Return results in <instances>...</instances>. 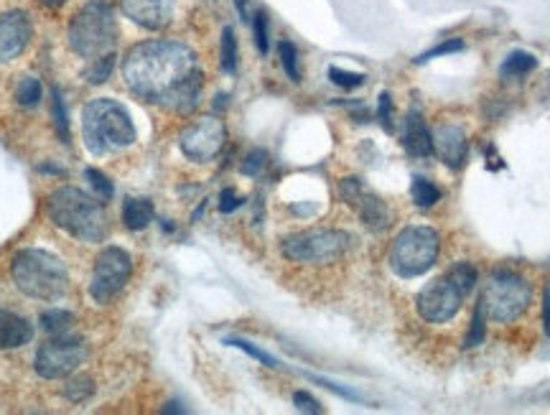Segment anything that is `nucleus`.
Listing matches in <instances>:
<instances>
[{
    "mask_svg": "<svg viewBox=\"0 0 550 415\" xmlns=\"http://www.w3.org/2000/svg\"><path fill=\"white\" fill-rule=\"evenodd\" d=\"M278 51H281V62H283V69H286L288 77H291L293 82H301V69H298L296 46H293L291 41H283V44L278 46Z\"/></svg>",
    "mask_w": 550,
    "mask_h": 415,
    "instance_id": "30",
    "label": "nucleus"
},
{
    "mask_svg": "<svg viewBox=\"0 0 550 415\" xmlns=\"http://www.w3.org/2000/svg\"><path fill=\"white\" fill-rule=\"evenodd\" d=\"M82 138L92 156L120 151L135 143L133 120L118 102L100 97V100L87 102L82 110Z\"/></svg>",
    "mask_w": 550,
    "mask_h": 415,
    "instance_id": "3",
    "label": "nucleus"
},
{
    "mask_svg": "<svg viewBox=\"0 0 550 415\" xmlns=\"http://www.w3.org/2000/svg\"><path fill=\"white\" fill-rule=\"evenodd\" d=\"M237 13H240L242 21H250V11H247V0H235Z\"/></svg>",
    "mask_w": 550,
    "mask_h": 415,
    "instance_id": "41",
    "label": "nucleus"
},
{
    "mask_svg": "<svg viewBox=\"0 0 550 415\" xmlns=\"http://www.w3.org/2000/svg\"><path fill=\"white\" fill-rule=\"evenodd\" d=\"M16 100L23 107H34L41 100V82L36 77H23L16 87Z\"/></svg>",
    "mask_w": 550,
    "mask_h": 415,
    "instance_id": "25",
    "label": "nucleus"
},
{
    "mask_svg": "<svg viewBox=\"0 0 550 415\" xmlns=\"http://www.w3.org/2000/svg\"><path fill=\"white\" fill-rule=\"evenodd\" d=\"M179 0H123V13L148 31H161L171 23Z\"/></svg>",
    "mask_w": 550,
    "mask_h": 415,
    "instance_id": "15",
    "label": "nucleus"
},
{
    "mask_svg": "<svg viewBox=\"0 0 550 415\" xmlns=\"http://www.w3.org/2000/svg\"><path fill=\"white\" fill-rule=\"evenodd\" d=\"M123 79L135 97L174 113H191L202 95L197 54L179 41L133 46L123 62Z\"/></svg>",
    "mask_w": 550,
    "mask_h": 415,
    "instance_id": "1",
    "label": "nucleus"
},
{
    "mask_svg": "<svg viewBox=\"0 0 550 415\" xmlns=\"http://www.w3.org/2000/svg\"><path fill=\"white\" fill-rule=\"evenodd\" d=\"M543 324H545V331L550 334V288L543 296Z\"/></svg>",
    "mask_w": 550,
    "mask_h": 415,
    "instance_id": "40",
    "label": "nucleus"
},
{
    "mask_svg": "<svg viewBox=\"0 0 550 415\" xmlns=\"http://www.w3.org/2000/svg\"><path fill=\"white\" fill-rule=\"evenodd\" d=\"M464 293L459 291L449 275L444 278H436L433 283H428L416 298L418 314L423 321H431V324H444V321L454 319L461 309V301H464Z\"/></svg>",
    "mask_w": 550,
    "mask_h": 415,
    "instance_id": "11",
    "label": "nucleus"
},
{
    "mask_svg": "<svg viewBox=\"0 0 550 415\" xmlns=\"http://www.w3.org/2000/svg\"><path fill=\"white\" fill-rule=\"evenodd\" d=\"M403 146L413 158H426L433 153V135L418 113H413L408 118V125H405V135H403Z\"/></svg>",
    "mask_w": 550,
    "mask_h": 415,
    "instance_id": "18",
    "label": "nucleus"
},
{
    "mask_svg": "<svg viewBox=\"0 0 550 415\" xmlns=\"http://www.w3.org/2000/svg\"><path fill=\"white\" fill-rule=\"evenodd\" d=\"M240 204H242V199L237 197L235 189H225V191H222V197H219V212L230 214V212H235Z\"/></svg>",
    "mask_w": 550,
    "mask_h": 415,
    "instance_id": "38",
    "label": "nucleus"
},
{
    "mask_svg": "<svg viewBox=\"0 0 550 415\" xmlns=\"http://www.w3.org/2000/svg\"><path fill=\"white\" fill-rule=\"evenodd\" d=\"M113 67H115V54H105V57L100 59H92L90 67L85 69V79L87 82H92V85H102V82L110 77Z\"/></svg>",
    "mask_w": 550,
    "mask_h": 415,
    "instance_id": "24",
    "label": "nucleus"
},
{
    "mask_svg": "<svg viewBox=\"0 0 550 415\" xmlns=\"http://www.w3.org/2000/svg\"><path fill=\"white\" fill-rule=\"evenodd\" d=\"M464 49V41L461 39H454V41H444V44H438L436 49H431V51H426V54H421V57L416 59L418 64H423V62H431V59H436V57H444V54H454V51H461Z\"/></svg>",
    "mask_w": 550,
    "mask_h": 415,
    "instance_id": "35",
    "label": "nucleus"
},
{
    "mask_svg": "<svg viewBox=\"0 0 550 415\" xmlns=\"http://www.w3.org/2000/svg\"><path fill=\"white\" fill-rule=\"evenodd\" d=\"M339 191H342L344 202L352 204V207L357 209V214L362 217V222H365L372 232L388 230L390 227L388 207H385V202H380L375 194H367V191L362 189L360 181L344 179L342 186H339Z\"/></svg>",
    "mask_w": 550,
    "mask_h": 415,
    "instance_id": "13",
    "label": "nucleus"
},
{
    "mask_svg": "<svg viewBox=\"0 0 550 415\" xmlns=\"http://www.w3.org/2000/svg\"><path fill=\"white\" fill-rule=\"evenodd\" d=\"M41 3H44L46 8H62L67 0H41Z\"/></svg>",
    "mask_w": 550,
    "mask_h": 415,
    "instance_id": "42",
    "label": "nucleus"
},
{
    "mask_svg": "<svg viewBox=\"0 0 550 415\" xmlns=\"http://www.w3.org/2000/svg\"><path fill=\"white\" fill-rule=\"evenodd\" d=\"M227 128L219 118H199L197 123H191L189 128L181 133V151L186 158L197 163H207L219 156V151L225 148Z\"/></svg>",
    "mask_w": 550,
    "mask_h": 415,
    "instance_id": "12",
    "label": "nucleus"
},
{
    "mask_svg": "<svg viewBox=\"0 0 550 415\" xmlns=\"http://www.w3.org/2000/svg\"><path fill=\"white\" fill-rule=\"evenodd\" d=\"M227 344H232V347L242 349V352H247V354H250V357H255V359H258V362H263V365H268V367H281V365H278V362H275L273 357H270L268 352H263V349L253 347V344L245 342V339H227Z\"/></svg>",
    "mask_w": 550,
    "mask_h": 415,
    "instance_id": "34",
    "label": "nucleus"
},
{
    "mask_svg": "<svg viewBox=\"0 0 550 415\" xmlns=\"http://www.w3.org/2000/svg\"><path fill=\"white\" fill-rule=\"evenodd\" d=\"M11 275L16 281L18 291L26 293L36 301H57L67 293L69 273L67 265L57 255L46 253V250H21L13 258Z\"/></svg>",
    "mask_w": 550,
    "mask_h": 415,
    "instance_id": "4",
    "label": "nucleus"
},
{
    "mask_svg": "<svg viewBox=\"0 0 550 415\" xmlns=\"http://www.w3.org/2000/svg\"><path fill=\"white\" fill-rule=\"evenodd\" d=\"M484 303L482 298H479L477 309H474V319H472V329H469V337H466V347H477V344L484 342V337H487V324H484Z\"/></svg>",
    "mask_w": 550,
    "mask_h": 415,
    "instance_id": "29",
    "label": "nucleus"
},
{
    "mask_svg": "<svg viewBox=\"0 0 550 415\" xmlns=\"http://www.w3.org/2000/svg\"><path fill=\"white\" fill-rule=\"evenodd\" d=\"M446 275L459 286V291L464 293V296H469L472 288L477 286V268H474L472 263H456Z\"/></svg>",
    "mask_w": 550,
    "mask_h": 415,
    "instance_id": "23",
    "label": "nucleus"
},
{
    "mask_svg": "<svg viewBox=\"0 0 550 415\" xmlns=\"http://www.w3.org/2000/svg\"><path fill=\"white\" fill-rule=\"evenodd\" d=\"M222 67L230 74L237 69V39L230 26L222 31Z\"/></svg>",
    "mask_w": 550,
    "mask_h": 415,
    "instance_id": "28",
    "label": "nucleus"
},
{
    "mask_svg": "<svg viewBox=\"0 0 550 415\" xmlns=\"http://www.w3.org/2000/svg\"><path fill=\"white\" fill-rule=\"evenodd\" d=\"M438 247H441V242H438L436 230L408 227L395 237L393 250H390V268L400 278H418L436 265Z\"/></svg>",
    "mask_w": 550,
    "mask_h": 415,
    "instance_id": "7",
    "label": "nucleus"
},
{
    "mask_svg": "<svg viewBox=\"0 0 550 415\" xmlns=\"http://www.w3.org/2000/svg\"><path fill=\"white\" fill-rule=\"evenodd\" d=\"M31 337H34V326L29 321L13 311L0 309V352L23 347L31 342Z\"/></svg>",
    "mask_w": 550,
    "mask_h": 415,
    "instance_id": "17",
    "label": "nucleus"
},
{
    "mask_svg": "<svg viewBox=\"0 0 550 415\" xmlns=\"http://www.w3.org/2000/svg\"><path fill=\"white\" fill-rule=\"evenodd\" d=\"M530 301H533V288L522 275L512 270H497L482 293L484 311L497 324H510L520 319L528 311Z\"/></svg>",
    "mask_w": 550,
    "mask_h": 415,
    "instance_id": "6",
    "label": "nucleus"
},
{
    "mask_svg": "<svg viewBox=\"0 0 550 415\" xmlns=\"http://www.w3.org/2000/svg\"><path fill=\"white\" fill-rule=\"evenodd\" d=\"M352 245V237L342 230H309L283 242V255L293 263L326 265L342 258Z\"/></svg>",
    "mask_w": 550,
    "mask_h": 415,
    "instance_id": "8",
    "label": "nucleus"
},
{
    "mask_svg": "<svg viewBox=\"0 0 550 415\" xmlns=\"http://www.w3.org/2000/svg\"><path fill=\"white\" fill-rule=\"evenodd\" d=\"M49 219L64 232H69L77 240L85 242H102L110 232L107 212L100 199L90 197L82 189L74 186H62L54 194H49L46 202Z\"/></svg>",
    "mask_w": 550,
    "mask_h": 415,
    "instance_id": "2",
    "label": "nucleus"
},
{
    "mask_svg": "<svg viewBox=\"0 0 550 415\" xmlns=\"http://www.w3.org/2000/svg\"><path fill=\"white\" fill-rule=\"evenodd\" d=\"M85 176L90 179V186L95 189V194H97V199H100V202H110V199H113V184H110V179H107L102 171L87 169Z\"/></svg>",
    "mask_w": 550,
    "mask_h": 415,
    "instance_id": "31",
    "label": "nucleus"
},
{
    "mask_svg": "<svg viewBox=\"0 0 550 415\" xmlns=\"http://www.w3.org/2000/svg\"><path fill=\"white\" fill-rule=\"evenodd\" d=\"M92 393H95V385H92V377L87 375L72 377V380L67 382V387H64V395H67L72 403H82V400L90 398Z\"/></svg>",
    "mask_w": 550,
    "mask_h": 415,
    "instance_id": "26",
    "label": "nucleus"
},
{
    "mask_svg": "<svg viewBox=\"0 0 550 415\" xmlns=\"http://www.w3.org/2000/svg\"><path fill=\"white\" fill-rule=\"evenodd\" d=\"M265 166H268V153H265V151H253V153H250V156L245 158V163H242V174L260 176V174H263Z\"/></svg>",
    "mask_w": 550,
    "mask_h": 415,
    "instance_id": "36",
    "label": "nucleus"
},
{
    "mask_svg": "<svg viewBox=\"0 0 550 415\" xmlns=\"http://www.w3.org/2000/svg\"><path fill=\"white\" fill-rule=\"evenodd\" d=\"M51 110H54V125H57V133L62 135V141H69V115H67V105H64L62 92L54 87L51 92Z\"/></svg>",
    "mask_w": 550,
    "mask_h": 415,
    "instance_id": "27",
    "label": "nucleus"
},
{
    "mask_svg": "<svg viewBox=\"0 0 550 415\" xmlns=\"http://www.w3.org/2000/svg\"><path fill=\"white\" fill-rule=\"evenodd\" d=\"M133 273V260L120 247H105L95 260L90 278V296L97 303H110L128 283Z\"/></svg>",
    "mask_w": 550,
    "mask_h": 415,
    "instance_id": "9",
    "label": "nucleus"
},
{
    "mask_svg": "<svg viewBox=\"0 0 550 415\" xmlns=\"http://www.w3.org/2000/svg\"><path fill=\"white\" fill-rule=\"evenodd\" d=\"M87 359L85 344L74 342V339L57 337L51 342L41 344V349L36 352V372H39L44 380H62V377L72 375L82 362Z\"/></svg>",
    "mask_w": 550,
    "mask_h": 415,
    "instance_id": "10",
    "label": "nucleus"
},
{
    "mask_svg": "<svg viewBox=\"0 0 550 415\" xmlns=\"http://www.w3.org/2000/svg\"><path fill=\"white\" fill-rule=\"evenodd\" d=\"M410 197H413L416 207L428 209V207H433L438 199H441V189H438L436 184H431V181L416 176V179H413V184H410Z\"/></svg>",
    "mask_w": 550,
    "mask_h": 415,
    "instance_id": "22",
    "label": "nucleus"
},
{
    "mask_svg": "<svg viewBox=\"0 0 550 415\" xmlns=\"http://www.w3.org/2000/svg\"><path fill=\"white\" fill-rule=\"evenodd\" d=\"M329 79H332L337 87H344V90H354V87L365 85V74L344 72V69H339V67L329 69Z\"/></svg>",
    "mask_w": 550,
    "mask_h": 415,
    "instance_id": "32",
    "label": "nucleus"
},
{
    "mask_svg": "<svg viewBox=\"0 0 550 415\" xmlns=\"http://www.w3.org/2000/svg\"><path fill=\"white\" fill-rule=\"evenodd\" d=\"M74 321H77V316L64 309H51L41 316V326H44V331L51 334V337H64L67 331H72Z\"/></svg>",
    "mask_w": 550,
    "mask_h": 415,
    "instance_id": "21",
    "label": "nucleus"
},
{
    "mask_svg": "<svg viewBox=\"0 0 550 415\" xmlns=\"http://www.w3.org/2000/svg\"><path fill=\"white\" fill-rule=\"evenodd\" d=\"M118 36L120 29L115 8L105 0H92L85 8H79L69 23V46L85 59L113 54Z\"/></svg>",
    "mask_w": 550,
    "mask_h": 415,
    "instance_id": "5",
    "label": "nucleus"
},
{
    "mask_svg": "<svg viewBox=\"0 0 550 415\" xmlns=\"http://www.w3.org/2000/svg\"><path fill=\"white\" fill-rule=\"evenodd\" d=\"M433 151L438 153V158L451 166V169H459L466 161V135L459 125H438L436 133H433Z\"/></svg>",
    "mask_w": 550,
    "mask_h": 415,
    "instance_id": "16",
    "label": "nucleus"
},
{
    "mask_svg": "<svg viewBox=\"0 0 550 415\" xmlns=\"http://www.w3.org/2000/svg\"><path fill=\"white\" fill-rule=\"evenodd\" d=\"M156 212L148 199H125L123 204V222L128 230H146L153 222Z\"/></svg>",
    "mask_w": 550,
    "mask_h": 415,
    "instance_id": "19",
    "label": "nucleus"
},
{
    "mask_svg": "<svg viewBox=\"0 0 550 415\" xmlns=\"http://www.w3.org/2000/svg\"><path fill=\"white\" fill-rule=\"evenodd\" d=\"M34 26L23 11H8L0 16V64L13 62L21 57L23 49L29 46Z\"/></svg>",
    "mask_w": 550,
    "mask_h": 415,
    "instance_id": "14",
    "label": "nucleus"
},
{
    "mask_svg": "<svg viewBox=\"0 0 550 415\" xmlns=\"http://www.w3.org/2000/svg\"><path fill=\"white\" fill-rule=\"evenodd\" d=\"M535 67H538V59L533 54H528V51H512L510 57L505 59V64L500 67V74L502 79H522L528 77Z\"/></svg>",
    "mask_w": 550,
    "mask_h": 415,
    "instance_id": "20",
    "label": "nucleus"
},
{
    "mask_svg": "<svg viewBox=\"0 0 550 415\" xmlns=\"http://www.w3.org/2000/svg\"><path fill=\"white\" fill-rule=\"evenodd\" d=\"M253 31H255V44H258L260 54H268V46H270V39H268V16H265L263 11L255 13Z\"/></svg>",
    "mask_w": 550,
    "mask_h": 415,
    "instance_id": "33",
    "label": "nucleus"
},
{
    "mask_svg": "<svg viewBox=\"0 0 550 415\" xmlns=\"http://www.w3.org/2000/svg\"><path fill=\"white\" fill-rule=\"evenodd\" d=\"M293 403H296L298 410H304V413H321V405L309 393H296L293 395Z\"/></svg>",
    "mask_w": 550,
    "mask_h": 415,
    "instance_id": "39",
    "label": "nucleus"
},
{
    "mask_svg": "<svg viewBox=\"0 0 550 415\" xmlns=\"http://www.w3.org/2000/svg\"><path fill=\"white\" fill-rule=\"evenodd\" d=\"M377 115H380L382 128L393 130V97H390V92H382L380 95V107H377Z\"/></svg>",
    "mask_w": 550,
    "mask_h": 415,
    "instance_id": "37",
    "label": "nucleus"
}]
</instances>
